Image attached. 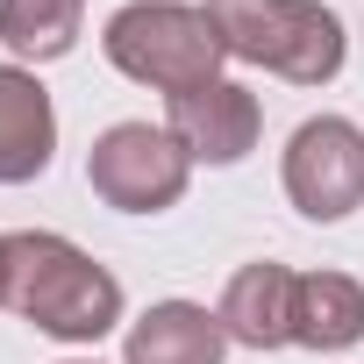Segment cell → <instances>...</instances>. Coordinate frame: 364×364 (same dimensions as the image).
I'll return each instance as SVG.
<instances>
[{"label": "cell", "mask_w": 364, "mask_h": 364, "mask_svg": "<svg viewBox=\"0 0 364 364\" xmlns=\"http://www.w3.org/2000/svg\"><path fill=\"white\" fill-rule=\"evenodd\" d=\"M0 307H15L58 343H100L122 321V286L79 243L50 229H15L0 236Z\"/></svg>", "instance_id": "obj_1"}, {"label": "cell", "mask_w": 364, "mask_h": 364, "mask_svg": "<svg viewBox=\"0 0 364 364\" xmlns=\"http://www.w3.org/2000/svg\"><path fill=\"white\" fill-rule=\"evenodd\" d=\"M208 15L229 43V58L264 65L293 86H328L343 72V15L321 0H208Z\"/></svg>", "instance_id": "obj_2"}, {"label": "cell", "mask_w": 364, "mask_h": 364, "mask_svg": "<svg viewBox=\"0 0 364 364\" xmlns=\"http://www.w3.org/2000/svg\"><path fill=\"white\" fill-rule=\"evenodd\" d=\"M107 65L129 72L136 86H157V93H193L208 79H222V29L208 8H186V0H136L107 22Z\"/></svg>", "instance_id": "obj_3"}, {"label": "cell", "mask_w": 364, "mask_h": 364, "mask_svg": "<svg viewBox=\"0 0 364 364\" xmlns=\"http://www.w3.org/2000/svg\"><path fill=\"white\" fill-rule=\"evenodd\" d=\"M86 178H93V193L122 215H157L171 208L178 193H186V178H193V157L178 150L171 129H150V122H114L93 157H86Z\"/></svg>", "instance_id": "obj_4"}, {"label": "cell", "mask_w": 364, "mask_h": 364, "mask_svg": "<svg viewBox=\"0 0 364 364\" xmlns=\"http://www.w3.org/2000/svg\"><path fill=\"white\" fill-rule=\"evenodd\" d=\"M286 200L307 222H343L364 208V129L343 114H314L286 143Z\"/></svg>", "instance_id": "obj_5"}, {"label": "cell", "mask_w": 364, "mask_h": 364, "mask_svg": "<svg viewBox=\"0 0 364 364\" xmlns=\"http://www.w3.org/2000/svg\"><path fill=\"white\" fill-rule=\"evenodd\" d=\"M164 129L178 136V150H186L193 164H236V157H250V143L264 129V107H257L250 86L208 79L193 93H171V122Z\"/></svg>", "instance_id": "obj_6"}, {"label": "cell", "mask_w": 364, "mask_h": 364, "mask_svg": "<svg viewBox=\"0 0 364 364\" xmlns=\"http://www.w3.org/2000/svg\"><path fill=\"white\" fill-rule=\"evenodd\" d=\"M58 150V114L50 93L36 86V72L0 65V186H29V178L50 171Z\"/></svg>", "instance_id": "obj_7"}, {"label": "cell", "mask_w": 364, "mask_h": 364, "mask_svg": "<svg viewBox=\"0 0 364 364\" xmlns=\"http://www.w3.org/2000/svg\"><path fill=\"white\" fill-rule=\"evenodd\" d=\"M293 272L286 264H243L236 279H229V293H222V328H229V343H243V350H279V343H293Z\"/></svg>", "instance_id": "obj_8"}, {"label": "cell", "mask_w": 364, "mask_h": 364, "mask_svg": "<svg viewBox=\"0 0 364 364\" xmlns=\"http://www.w3.org/2000/svg\"><path fill=\"white\" fill-rule=\"evenodd\" d=\"M222 350H229L222 314H208L193 300H157L129 328V364H222Z\"/></svg>", "instance_id": "obj_9"}, {"label": "cell", "mask_w": 364, "mask_h": 364, "mask_svg": "<svg viewBox=\"0 0 364 364\" xmlns=\"http://www.w3.org/2000/svg\"><path fill=\"white\" fill-rule=\"evenodd\" d=\"M357 336H364V286L350 272H307L293 286V343L350 350Z\"/></svg>", "instance_id": "obj_10"}, {"label": "cell", "mask_w": 364, "mask_h": 364, "mask_svg": "<svg viewBox=\"0 0 364 364\" xmlns=\"http://www.w3.org/2000/svg\"><path fill=\"white\" fill-rule=\"evenodd\" d=\"M79 15L86 0H0V43L15 58H65L79 43Z\"/></svg>", "instance_id": "obj_11"}, {"label": "cell", "mask_w": 364, "mask_h": 364, "mask_svg": "<svg viewBox=\"0 0 364 364\" xmlns=\"http://www.w3.org/2000/svg\"><path fill=\"white\" fill-rule=\"evenodd\" d=\"M65 364H79V357H65Z\"/></svg>", "instance_id": "obj_12"}]
</instances>
